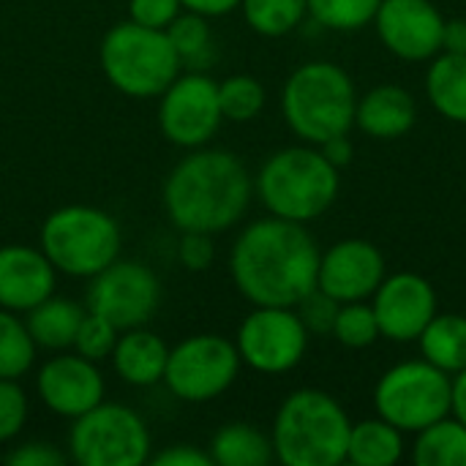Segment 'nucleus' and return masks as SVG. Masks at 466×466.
I'll return each mask as SVG.
<instances>
[{
	"label": "nucleus",
	"instance_id": "nucleus-21",
	"mask_svg": "<svg viewBox=\"0 0 466 466\" xmlns=\"http://www.w3.org/2000/svg\"><path fill=\"white\" fill-rule=\"evenodd\" d=\"M82 317H85V309L79 303L49 295L46 300H41L38 306H33L25 314V325H27L35 347L63 352V350L74 347Z\"/></svg>",
	"mask_w": 466,
	"mask_h": 466
},
{
	"label": "nucleus",
	"instance_id": "nucleus-1",
	"mask_svg": "<svg viewBox=\"0 0 466 466\" xmlns=\"http://www.w3.org/2000/svg\"><path fill=\"white\" fill-rule=\"evenodd\" d=\"M319 246L311 232L279 216L251 221L235 240L229 273L251 306L295 309L317 289Z\"/></svg>",
	"mask_w": 466,
	"mask_h": 466
},
{
	"label": "nucleus",
	"instance_id": "nucleus-28",
	"mask_svg": "<svg viewBox=\"0 0 466 466\" xmlns=\"http://www.w3.org/2000/svg\"><path fill=\"white\" fill-rule=\"evenodd\" d=\"M248 27L265 38L292 33L309 14V0H240Z\"/></svg>",
	"mask_w": 466,
	"mask_h": 466
},
{
	"label": "nucleus",
	"instance_id": "nucleus-39",
	"mask_svg": "<svg viewBox=\"0 0 466 466\" xmlns=\"http://www.w3.org/2000/svg\"><path fill=\"white\" fill-rule=\"evenodd\" d=\"M156 466H213L210 453H202L191 445H175L153 456Z\"/></svg>",
	"mask_w": 466,
	"mask_h": 466
},
{
	"label": "nucleus",
	"instance_id": "nucleus-34",
	"mask_svg": "<svg viewBox=\"0 0 466 466\" xmlns=\"http://www.w3.org/2000/svg\"><path fill=\"white\" fill-rule=\"evenodd\" d=\"M27 420V396L16 380H0V445L11 442Z\"/></svg>",
	"mask_w": 466,
	"mask_h": 466
},
{
	"label": "nucleus",
	"instance_id": "nucleus-8",
	"mask_svg": "<svg viewBox=\"0 0 466 466\" xmlns=\"http://www.w3.org/2000/svg\"><path fill=\"white\" fill-rule=\"evenodd\" d=\"M453 377L429 360H407L382 374L374 388V410L382 420L404 434H418L426 426L451 415Z\"/></svg>",
	"mask_w": 466,
	"mask_h": 466
},
{
	"label": "nucleus",
	"instance_id": "nucleus-38",
	"mask_svg": "<svg viewBox=\"0 0 466 466\" xmlns=\"http://www.w3.org/2000/svg\"><path fill=\"white\" fill-rule=\"evenodd\" d=\"M66 461V456L46 445V442H27V445H16L8 456L5 464L8 466H60Z\"/></svg>",
	"mask_w": 466,
	"mask_h": 466
},
{
	"label": "nucleus",
	"instance_id": "nucleus-37",
	"mask_svg": "<svg viewBox=\"0 0 466 466\" xmlns=\"http://www.w3.org/2000/svg\"><path fill=\"white\" fill-rule=\"evenodd\" d=\"M180 11H183L180 0H128V19L156 30H167V25Z\"/></svg>",
	"mask_w": 466,
	"mask_h": 466
},
{
	"label": "nucleus",
	"instance_id": "nucleus-13",
	"mask_svg": "<svg viewBox=\"0 0 466 466\" xmlns=\"http://www.w3.org/2000/svg\"><path fill=\"white\" fill-rule=\"evenodd\" d=\"M158 300L161 284L156 273L134 259H115L93 276L87 289V311L109 319L117 330L147 325Z\"/></svg>",
	"mask_w": 466,
	"mask_h": 466
},
{
	"label": "nucleus",
	"instance_id": "nucleus-35",
	"mask_svg": "<svg viewBox=\"0 0 466 466\" xmlns=\"http://www.w3.org/2000/svg\"><path fill=\"white\" fill-rule=\"evenodd\" d=\"M339 300H333L330 295H325L322 289H311L298 306L295 311L300 314L303 325L309 333H319V336H328L333 333V322H336V314H339Z\"/></svg>",
	"mask_w": 466,
	"mask_h": 466
},
{
	"label": "nucleus",
	"instance_id": "nucleus-10",
	"mask_svg": "<svg viewBox=\"0 0 466 466\" xmlns=\"http://www.w3.org/2000/svg\"><path fill=\"white\" fill-rule=\"evenodd\" d=\"M240 366L243 360L235 341L216 333H199L169 350L164 385L180 401L205 404L235 385Z\"/></svg>",
	"mask_w": 466,
	"mask_h": 466
},
{
	"label": "nucleus",
	"instance_id": "nucleus-23",
	"mask_svg": "<svg viewBox=\"0 0 466 466\" xmlns=\"http://www.w3.org/2000/svg\"><path fill=\"white\" fill-rule=\"evenodd\" d=\"M404 456V431L382 418L352 423L347 461L355 466H393Z\"/></svg>",
	"mask_w": 466,
	"mask_h": 466
},
{
	"label": "nucleus",
	"instance_id": "nucleus-27",
	"mask_svg": "<svg viewBox=\"0 0 466 466\" xmlns=\"http://www.w3.org/2000/svg\"><path fill=\"white\" fill-rule=\"evenodd\" d=\"M167 35L180 55V63L188 66L191 71H202L213 60V38L208 27V16L194 14V11H180L169 25Z\"/></svg>",
	"mask_w": 466,
	"mask_h": 466
},
{
	"label": "nucleus",
	"instance_id": "nucleus-24",
	"mask_svg": "<svg viewBox=\"0 0 466 466\" xmlns=\"http://www.w3.org/2000/svg\"><path fill=\"white\" fill-rule=\"evenodd\" d=\"M423 360L442 369L445 374H459L466 369V317L464 314H434V319L420 333Z\"/></svg>",
	"mask_w": 466,
	"mask_h": 466
},
{
	"label": "nucleus",
	"instance_id": "nucleus-2",
	"mask_svg": "<svg viewBox=\"0 0 466 466\" xmlns=\"http://www.w3.org/2000/svg\"><path fill=\"white\" fill-rule=\"evenodd\" d=\"M254 180L229 150L194 147L164 183V210L180 232L218 235L235 227L251 202Z\"/></svg>",
	"mask_w": 466,
	"mask_h": 466
},
{
	"label": "nucleus",
	"instance_id": "nucleus-18",
	"mask_svg": "<svg viewBox=\"0 0 466 466\" xmlns=\"http://www.w3.org/2000/svg\"><path fill=\"white\" fill-rule=\"evenodd\" d=\"M55 265L41 248L3 246L0 248V309L27 314L55 292Z\"/></svg>",
	"mask_w": 466,
	"mask_h": 466
},
{
	"label": "nucleus",
	"instance_id": "nucleus-29",
	"mask_svg": "<svg viewBox=\"0 0 466 466\" xmlns=\"http://www.w3.org/2000/svg\"><path fill=\"white\" fill-rule=\"evenodd\" d=\"M35 341L16 311L0 309V380H19L35 360Z\"/></svg>",
	"mask_w": 466,
	"mask_h": 466
},
{
	"label": "nucleus",
	"instance_id": "nucleus-15",
	"mask_svg": "<svg viewBox=\"0 0 466 466\" xmlns=\"http://www.w3.org/2000/svg\"><path fill=\"white\" fill-rule=\"evenodd\" d=\"M371 309L380 325V336L396 344L418 341L426 325L437 314V292L418 273L385 276V281L371 295Z\"/></svg>",
	"mask_w": 466,
	"mask_h": 466
},
{
	"label": "nucleus",
	"instance_id": "nucleus-25",
	"mask_svg": "<svg viewBox=\"0 0 466 466\" xmlns=\"http://www.w3.org/2000/svg\"><path fill=\"white\" fill-rule=\"evenodd\" d=\"M210 459L218 466H268L273 461V442L248 423H229L213 434Z\"/></svg>",
	"mask_w": 466,
	"mask_h": 466
},
{
	"label": "nucleus",
	"instance_id": "nucleus-9",
	"mask_svg": "<svg viewBox=\"0 0 466 466\" xmlns=\"http://www.w3.org/2000/svg\"><path fill=\"white\" fill-rule=\"evenodd\" d=\"M68 453L79 466H142L150 459V431L131 407L101 401L74 418Z\"/></svg>",
	"mask_w": 466,
	"mask_h": 466
},
{
	"label": "nucleus",
	"instance_id": "nucleus-17",
	"mask_svg": "<svg viewBox=\"0 0 466 466\" xmlns=\"http://www.w3.org/2000/svg\"><path fill=\"white\" fill-rule=\"evenodd\" d=\"M35 390L46 410L74 420L104 401V377L93 360L76 352H63L41 366Z\"/></svg>",
	"mask_w": 466,
	"mask_h": 466
},
{
	"label": "nucleus",
	"instance_id": "nucleus-31",
	"mask_svg": "<svg viewBox=\"0 0 466 466\" xmlns=\"http://www.w3.org/2000/svg\"><path fill=\"white\" fill-rule=\"evenodd\" d=\"M382 0H309V14L328 30L352 33L374 22Z\"/></svg>",
	"mask_w": 466,
	"mask_h": 466
},
{
	"label": "nucleus",
	"instance_id": "nucleus-6",
	"mask_svg": "<svg viewBox=\"0 0 466 466\" xmlns=\"http://www.w3.org/2000/svg\"><path fill=\"white\" fill-rule=\"evenodd\" d=\"M98 60L109 85L131 98L161 96L183 68L167 30L145 27L131 19L106 30Z\"/></svg>",
	"mask_w": 466,
	"mask_h": 466
},
{
	"label": "nucleus",
	"instance_id": "nucleus-5",
	"mask_svg": "<svg viewBox=\"0 0 466 466\" xmlns=\"http://www.w3.org/2000/svg\"><path fill=\"white\" fill-rule=\"evenodd\" d=\"M358 93L352 76L328 60L298 66L281 90V112L295 137L309 145L350 134L355 126Z\"/></svg>",
	"mask_w": 466,
	"mask_h": 466
},
{
	"label": "nucleus",
	"instance_id": "nucleus-41",
	"mask_svg": "<svg viewBox=\"0 0 466 466\" xmlns=\"http://www.w3.org/2000/svg\"><path fill=\"white\" fill-rule=\"evenodd\" d=\"M183 11H194L202 16H227L235 8H240V0H180Z\"/></svg>",
	"mask_w": 466,
	"mask_h": 466
},
{
	"label": "nucleus",
	"instance_id": "nucleus-14",
	"mask_svg": "<svg viewBox=\"0 0 466 466\" xmlns=\"http://www.w3.org/2000/svg\"><path fill=\"white\" fill-rule=\"evenodd\" d=\"M374 25L388 52L407 63H423L442 52L445 16L431 0H382Z\"/></svg>",
	"mask_w": 466,
	"mask_h": 466
},
{
	"label": "nucleus",
	"instance_id": "nucleus-7",
	"mask_svg": "<svg viewBox=\"0 0 466 466\" xmlns=\"http://www.w3.org/2000/svg\"><path fill=\"white\" fill-rule=\"evenodd\" d=\"M41 251L57 273L74 279H93L120 257L117 221L90 205H66L46 216L41 227Z\"/></svg>",
	"mask_w": 466,
	"mask_h": 466
},
{
	"label": "nucleus",
	"instance_id": "nucleus-16",
	"mask_svg": "<svg viewBox=\"0 0 466 466\" xmlns=\"http://www.w3.org/2000/svg\"><path fill=\"white\" fill-rule=\"evenodd\" d=\"M385 276L388 270L382 251L369 240L350 238L333 243L325 254H319L317 289L339 303H355L369 300L385 281Z\"/></svg>",
	"mask_w": 466,
	"mask_h": 466
},
{
	"label": "nucleus",
	"instance_id": "nucleus-40",
	"mask_svg": "<svg viewBox=\"0 0 466 466\" xmlns=\"http://www.w3.org/2000/svg\"><path fill=\"white\" fill-rule=\"evenodd\" d=\"M317 147L322 150V156H325L336 169L347 167V164L352 161V156H355V147H352V142H350V137H347V134L333 137V139H325V142H322V145H317Z\"/></svg>",
	"mask_w": 466,
	"mask_h": 466
},
{
	"label": "nucleus",
	"instance_id": "nucleus-4",
	"mask_svg": "<svg viewBox=\"0 0 466 466\" xmlns=\"http://www.w3.org/2000/svg\"><path fill=\"white\" fill-rule=\"evenodd\" d=\"M339 169L317 145H295L273 153L254 180L265 210L298 224L328 213L339 197Z\"/></svg>",
	"mask_w": 466,
	"mask_h": 466
},
{
	"label": "nucleus",
	"instance_id": "nucleus-22",
	"mask_svg": "<svg viewBox=\"0 0 466 466\" xmlns=\"http://www.w3.org/2000/svg\"><path fill=\"white\" fill-rule=\"evenodd\" d=\"M426 96L442 117L466 126V55L440 52L431 57Z\"/></svg>",
	"mask_w": 466,
	"mask_h": 466
},
{
	"label": "nucleus",
	"instance_id": "nucleus-42",
	"mask_svg": "<svg viewBox=\"0 0 466 466\" xmlns=\"http://www.w3.org/2000/svg\"><path fill=\"white\" fill-rule=\"evenodd\" d=\"M442 52L466 55V19H445Z\"/></svg>",
	"mask_w": 466,
	"mask_h": 466
},
{
	"label": "nucleus",
	"instance_id": "nucleus-3",
	"mask_svg": "<svg viewBox=\"0 0 466 466\" xmlns=\"http://www.w3.org/2000/svg\"><path fill=\"white\" fill-rule=\"evenodd\" d=\"M352 420L325 390L289 393L273 420V456L284 466H339L347 461Z\"/></svg>",
	"mask_w": 466,
	"mask_h": 466
},
{
	"label": "nucleus",
	"instance_id": "nucleus-11",
	"mask_svg": "<svg viewBox=\"0 0 466 466\" xmlns=\"http://www.w3.org/2000/svg\"><path fill=\"white\" fill-rule=\"evenodd\" d=\"M235 347L240 360L259 374H287L309 350V330L295 309L254 306L240 322Z\"/></svg>",
	"mask_w": 466,
	"mask_h": 466
},
{
	"label": "nucleus",
	"instance_id": "nucleus-33",
	"mask_svg": "<svg viewBox=\"0 0 466 466\" xmlns=\"http://www.w3.org/2000/svg\"><path fill=\"white\" fill-rule=\"evenodd\" d=\"M117 336H120V330L109 319H104L93 311H85L79 330H76V339H74V352L93 360V363H101V360L112 358Z\"/></svg>",
	"mask_w": 466,
	"mask_h": 466
},
{
	"label": "nucleus",
	"instance_id": "nucleus-43",
	"mask_svg": "<svg viewBox=\"0 0 466 466\" xmlns=\"http://www.w3.org/2000/svg\"><path fill=\"white\" fill-rule=\"evenodd\" d=\"M451 415L466 426V369L453 374V401H451Z\"/></svg>",
	"mask_w": 466,
	"mask_h": 466
},
{
	"label": "nucleus",
	"instance_id": "nucleus-26",
	"mask_svg": "<svg viewBox=\"0 0 466 466\" xmlns=\"http://www.w3.org/2000/svg\"><path fill=\"white\" fill-rule=\"evenodd\" d=\"M418 466H466V426L453 415L418 431L412 445Z\"/></svg>",
	"mask_w": 466,
	"mask_h": 466
},
{
	"label": "nucleus",
	"instance_id": "nucleus-32",
	"mask_svg": "<svg viewBox=\"0 0 466 466\" xmlns=\"http://www.w3.org/2000/svg\"><path fill=\"white\" fill-rule=\"evenodd\" d=\"M330 336H336L339 344H344L350 350H366V347H371L380 339V325H377V317H374L371 303H366V300L341 303Z\"/></svg>",
	"mask_w": 466,
	"mask_h": 466
},
{
	"label": "nucleus",
	"instance_id": "nucleus-19",
	"mask_svg": "<svg viewBox=\"0 0 466 466\" xmlns=\"http://www.w3.org/2000/svg\"><path fill=\"white\" fill-rule=\"evenodd\" d=\"M418 117V106L410 90L399 85H377L363 98H358L355 126L374 139L404 137Z\"/></svg>",
	"mask_w": 466,
	"mask_h": 466
},
{
	"label": "nucleus",
	"instance_id": "nucleus-30",
	"mask_svg": "<svg viewBox=\"0 0 466 466\" xmlns=\"http://www.w3.org/2000/svg\"><path fill=\"white\" fill-rule=\"evenodd\" d=\"M218 104H221L224 120L248 123L265 106V87L259 79H254L248 74H235L218 85Z\"/></svg>",
	"mask_w": 466,
	"mask_h": 466
},
{
	"label": "nucleus",
	"instance_id": "nucleus-12",
	"mask_svg": "<svg viewBox=\"0 0 466 466\" xmlns=\"http://www.w3.org/2000/svg\"><path fill=\"white\" fill-rule=\"evenodd\" d=\"M218 82L202 71L177 74L161 93L158 126L161 134L177 147H205L221 126Z\"/></svg>",
	"mask_w": 466,
	"mask_h": 466
},
{
	"label": "nucleus",
	"instance_id": "nucleus-20",
	"mask_svg": "<svg viewBox=\"0 0 466 466\" xmlns=\"http://www.w3.org/2000/svg\"><path fill=\"white\" fill-rule=\"evenodd\" d=\"M169 347L161 341V336L142 328L120 330L117 344L112 350V366L115 374L131 385V388H150L164 382Z\"/></svg>",
	"mask_w": 466,
	"mask_h": 466
},
{
	"label": "nucleus",
	"instance_id": "nucleus-36",
	"mask_svg": "<svg viewBox=\"0 0 466 466\" xmlns=\"http://www.w3.org/2000/svg\"><path fill=\"white\" fill-rule=\"evenodd\" d=\"M177 259L186 270L191 273H202L213 265L216 259V246H213V235L208 232H180V243H177Z\"/></svg>",
	"mask_w": 466,
	"mask_h": 466
}]
</instances>
